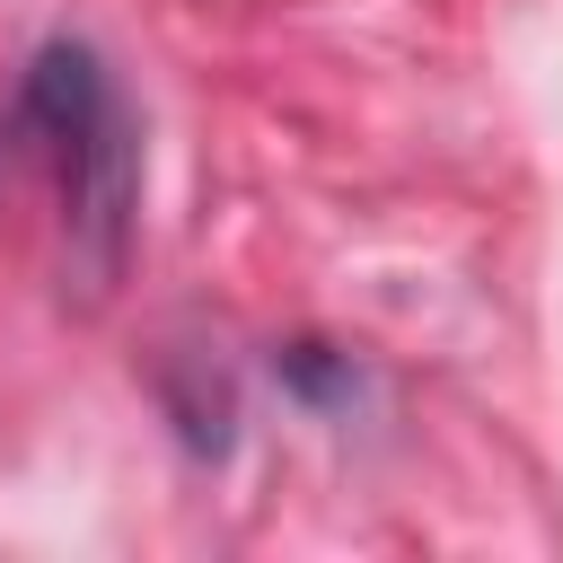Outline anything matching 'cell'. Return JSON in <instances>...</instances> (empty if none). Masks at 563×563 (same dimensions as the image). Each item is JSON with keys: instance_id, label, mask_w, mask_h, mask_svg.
<instances>
[{"instance_id": "2", "label": "cell", "mask_w": 563, "mask_h": 563, "mask_svg": "<svg viewBox=\"0 0 563 563\" xmlns=\"http://www.w3.org/2000/svg\"><path fill=\"white\" fill-rule=\"evenodd\" d=\"M282 378H290V396L299 405H317V413H334V405H352L361 396V369H352V352H334V343H282V361H273Z\"/></svg>"}, {"instance_id": "1", "label": "cell", "mask_w": 563, "mask_h": 563, "mask_svg": "<svg viewBox=\"0 0 563 563\" xmlns=\"http://www.w3.org/2000/svg\"><path fill=\"white\" fill-rule=\"evenodd\" d=\"M9 150L44 176L70 273L88 290H106L123 273V246H132L141 132H132V106H123L114 70L97 62V44H79V35L35 44V62L9 88Z\"/></svg>"}]
</instances>
